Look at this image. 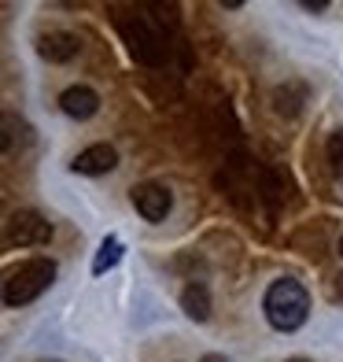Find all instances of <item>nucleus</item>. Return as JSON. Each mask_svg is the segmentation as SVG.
Segmentation results:
<instances>
[{"mask_svg":"<svg viewBox=\"0 0 343 362\" xmlns=\"http://www.w3.org/2000/svg\"><path fill=\"white\" fill-rule=\"evenodd\" d=\"M288 362H306V358H288Z\"/></svg>","mask_w":343,"mask_h":362,"instance_id":"nucleus-15","label":"nucleus"},{"mask_svg":"<svg viewBox=\"0 0 343 362\" xmlns=\"http://www.w3.org/2000/svg\"><path fill=\"white\" fill-rule=\"evenodd\" d=\"M129 200H133L137 215L144 222H167L170 211H174V192L159 181H140V185L129 189Z\"/></svg>","mask_w":343,"mask_h":362,"instance_id":"nucleus-5","label":"nucleus"},{"mask_svg":"<svg viewBox=\"0 0 343 362\" xmlns=\"http://www.w3.org/2000/svg\"><path fill=\"white\" fill-rule=\"evenodd\" d=\"M332 300H336V303H343V274L332 281Z\"/></svg>","mask_w":343,"mask_h":362,"instance_id":"nucleus-12","label":"nucleus"},{"mask_svg":"<svg viewBox=\"0 0 343 362\" xmlns=\"http://www.w3.org/2000/svg\"><path fill=\"white\" fill-rule=\"evenodd\" d=\"M325 156H329V170H332L336 177H343V126L329 137V144H325Z\"/></svg>","mask_w":343,"mask_h":362,"instance_id":"nucleus-11","label":"nucleus"},{"mask_svg":"<svg viewBox=\"0 0 343 362\" xmlns=\"http://www.w3.org/2000/svg\"><path fill=\"white\" fill-rule=\"evenodd\" d=\"M119 30H122V37H126V45H129V52H133V59L148 63V67H162V63H167V37H162L155 26L144 23L140 15H133V19H122Z\"/></svg>","mask_w":343,"mask_h":362,"instance_id":"nucleus-3","label":"nucleus"},{"mask_svg":"<svg viewBox=\"0 0 343 362\" xmlns=\"http://www.w3.org/2000/svg\"><path fill=\"white\" fill-rule=\"evenodd\" d=\"M181 310L192 318V322H207L210 318V292H207V285H188L185 292H181Z\"/></svg>","mask_w":343,"mask_h":362,"instance_id":"nucleus-9","label":"nucleus"},{"mask_svg":"<svg viewBox=\"0 0 343 362\" xmlns=\"http://www.w3.org/2000/svg\"><path fill=\"white\" fill-rule=\"evenodd\" d=\"M263 315L277 333H296L310 318V292L296 277H277L263 296Z\"/></svg>","mask_w":343,"mask_h":362,"instance_id":"nucleus-1","label":"nucleus"},{"mask_svg":"<svg viewBox=\"0 0 343 362\" xmlns=\"http://www.w3.org/2000/svg\"><path fill=\"white\" fill-rule=\"evenodd\" d=\"M37 52H41V59H48V63H71V59L81 52V37L71 34V30H52V34H44V37L37 41Z\"/></svg>","mask_w":343,"mask_h":362,"instance_id":"nucleus-8","label":"nucleus"},{"mask_svg":"<svg viewBox=\"0 0 343 362\" xmlns=\"http://www.w3.org/2000/svg\"><path fill=\"white\" fill-rule=\"evenodd\" d=\"M119 259H122V240L111 233V237H104L100 252H96V259H92V274H96V277H104L107 270L119 267Z\"/></svg>","mask_w":343,"mask_h":362,"instance_id":"nucleus-10","label":"nucleus"},{"mask_svg":"<svg viewBox=\"0 0 343 362\" xmlns=\"http://www.w3.org/2000/svg\"><path fill=\"white\" fill-rule=\"evenodd\" d=\"M59 107H63L67 119L85 122V119H92V115L100 111V93L89 89V86H71V89L59 93Z\"/></svg>","mask_w":343,"mask_h":362,"instance_id":"nucleus-7","label":"nucleus"},{"mask_svg":"<svg viewBox=\"0 0 343 362\" xmlns=\"http://www.w3.org/2000/svg\"><path fill=\"white\" fill-rule=\"evenodd\" d=\"M52 240V222L37 211H15L4 222V244L8 248H41Z\"/></svg>","mask_w":343,"mask_h":362,"instance_id":"nucleus-4","label":"nucleus"},{"mask_svg":"<svg viewBox=\"0 0 343 362\" xmlns=\"http://www.w3.org/2000/svg\"><path fill=\"white\" fill-rule=\"evenodd\" d=\"M119 167V152L114 144H89L71 159V170L74 174H85V177H100V174H111Z\"/></svg>","mask_w":343,"mask_h":362,"instance_id":"nucleus-6","label":"nucleus"},{"mask_svg":"<svg viewBox=\"0 0 343 362\" xmlns=\"http://www.w3.org/2000/svg\"><path fill=\"white\" fill-rule=\"evenodd\" d=\"M56 281V262L52 259H26L4 277V307H26L37 296H44Z\"/></svg>","mask_w":343,"mask_h":362,"instance_id":"nucleus-2","label":"nucleus"},{"mask_svg":"<svg viewBox=\"0 0 343 362\" xmlns=\"http://www.w3.org/2000/svg\"><path fill=\"white\" fill-rule=\"evenodd\" d=\"M200 362H229V358H225V355H203Z\"/></svg>","mask_w":343,"mask_h":362,"instance_id":"nucleus-14","label":"nucleus"},{"mask_svg":"<svg viewBox=\"0 0 343 362\" xmlns=\"http://www.w3.org/2000/svg\"><path fill=\"white\" fill-rule=\"evenodd\" d=\"M303 8H306V11H325L329 4H325V0H303Z\"/></svg>","mask_w":343,"mask_h":362,"instance_id":"nucleus-13","label":"nucleus"},{"mask_svg":"<svg viewBox=\"0 0 343 362\" xmlns=\"http://www.w3.org/2000/svg\"><path fill=\"white\" fill-rule=\"evenodd\" d=\"M339 255H343V237H339Z\"/></svg>","mask_w":343,"mask_h":362,"instance_id":"nucleus-16","label":"nucleus"}]
</instances>
